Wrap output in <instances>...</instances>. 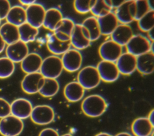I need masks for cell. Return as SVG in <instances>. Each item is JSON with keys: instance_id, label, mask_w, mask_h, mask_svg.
<instances>
[{"instance_id": "obj_1", "label": "cell", "mask_w": 154, "mask_h": 136, "mask_svg": "<svg viewBox=\"0 0 154 136\" xmlns=\"http://www.w3.org/2000/svg\"><path fill=\"white\" fill-rule=\"evenodd\" d=\"M107 104L105 99L99 95L93 94L87 96L81 104L83 113L87 116L96 117L106 111Z\"/></svg>"}, {"instance_id": "obj_2", "label": "cell", "mask_w": 154, "mask_h": 136, "mask_svg": "<svg viewBox=\"0 0 154 136\" xmlns=\"http://www.w3.org/2000/svg\"><path fill=\"white\" fill-rule=\"evenodd\" d=\"M63 69L61 58L57 55H51L43 60L40 72L45 78L56 79Z\"/></svg>"}, {"instance_id": "obj_3", "label": "cell", "mask_w": 154, "mask_h": 136, "mask_svg": "<svg viewBox=\"0 0 154 136\" xmlns=\"http://www.w3.org/2000/svg\"><path fill=\"white\" fill-rule=\"evenodd\" d=\"M153 41H150L143 35H134L125 46L127 52L137 57L140 55L153 52Z\"/></svg>"}, {"instance_id": "obj_4", "label": "cell", "mask_w": 154, "mask_h": 136, "mask_svg": "<svg viewBox=\"0 0 154 136\" xmlns=\"http://www.w3.org/2000/svg\"><path fill=\"white\" fill-rule=\"evenodd\" d=\"M78 82L84 89H91L97 86L101 79L96 67L88 65L82 68L78 72Z\"/></svg>"}, {"instance_id": "obj_5", "label": "cell", "mask_w": 154, "mask_h": 136, "mask_svg": "<svg viewBox=\"0 0 154 136\" xmlns=\"http://www.w3.org/2000/svg\"><path fill=\"white\" fill-rule=\"evenodd\" d=\"M46 44L49 51L54 55H63L70 48V38L54 32L48 38Z\"/></svg>"}, {"instance_id": "obj_6", "label": "cell", "mask_w": 154, "mask_h": 136, "mask_svg": "<svg viewBox=\"0 0 154 136\" xmlns=\"http://www.w3.org/2000/svg\"><path fill=\"white\" fill-rule=\"evenodd\" d=\"M22 120L10 114L0 120V134L3 136H17L23 131Z\"/></svg>"}, {"instance_id": "obj_7", "label": "cell", "mask_w": 154, "mask_h": 136, "mask_svg": "<svg viewBox=\"0 0 154 136\" xmlns=\"http://www.w3.org/2000/svg\"><path fill=\"white\" fill-rule=\"evenodd\" d=\"M30 117L35 124L48 125L54 120L55 113L54 109L49 105H38L33 107Z\"/></svg>"}, {"instance_id": "obj_8", "label": "cell", "mask_w": 154, "mask_h": 136, "mask_svg": "<svg viewBox=\"0 0 154 136\" xmlns=\"http://www.w3.org/2000/svg\"><path fill=\"white\" fill-rule=\"evenodd\" d=\"M90 34L81 24H75L70 35L71 46L76 50L88 47L91 43Z\"/></svg>"}, {"instance_id": "obj_9", "label": "cell", "mask_w": 154, "mask_h": 136, "mask_svg": "<svg viewBox=\"0 0 154 136\" xmlns=\"http://www.w3.org/2000/svg\"><path fill=\"white\" fill-rule=\"evenodd\" d=\"M99 53L102 60L115 62L122 54V46L111 39L108 40L101 44Z\"/></svg>"}, {"instance_id": "obj_10", "label": "cell", "mask_w": 154, "mask_h": 136, "mask_svg": "<svg viewBox=\"0 0 154 136\" xmlns=\"http://www.w3.org/2000/svg\"><path fill=\"white\" fill-rule=\"evenodd\" d=\"M119 22L122 24L128 25L135 20L136 16L135 1L133 0L125 1L114 13Z\"/></svg>"}, {"instance_id": "obj_11", "label": "cell", "mask_w": 154, "mask_h": 136, "mask_svg": "<svg viewBox=\"0 0 154 136\" xmlns=\"http://www.w3.org/2000/svg\"><path fill=\"white\" fill-rule=\"evenodd\" d=\"M61 58L63 69L68 72H75L80 69L82 63V56L81 52L75 49H70Z\"/></svg>"}, {"instance_id": "obj_12", "label": "cell", "mask_w": 154, "mask_h": 136, "mask_svg": "<svg viewBox=\"0 0 154 136\" xmlns=\"http://www.w3.org/2000/svg\"><path fill=\"white\" fill-rule=\"evenodd\" d=\"M45 77L40 72L26 74L21 82L22 90L28 94L38 93L44 83Z\"/></svg>"}, {"instance_id": "obj_13", "label": "cell", "mask_w": 154, "mask_h": 136, "mask_svg": "<svg viewBox=\"0 0 154 136\" xmlns=\"http://www.w3.org/2000/svg\"><path fill=\"white\" fill-rule=\"evenodd\" d=\"M25 11L28 23L37 29L43 25L46 10L42 4L34 3L27 7Z\"/></svg>"}, {"instance_id": "obj_14", "label": "cell", "mask_w": 154, "mask_h": 136, "mask_svg": "<svg viewBox=\"0 0 154 136\" xmlns=\"http://www.w3.org/2000/svg\"><path fill=\"white\" fill-rule=\"evenodd\" d=\"M96 68L101 80L105 82H113L120 75L116 64L113 62L102 60L98 63Z\"/></svg>"}, {"instance_id": "obj_15", "label": "cell", "mask_w": 154, "mask_h": 136, "mask_svg": "<svg viewBox=\"0 0 154 136\" xmlns=\"http://www.w3.org/2000/svg\"><path fill=\"white\" fill-rule=\"evenodd\" d=\"M11 114L20 119H25L30 117L32 110V105L27 99L20 98L14 100L10 104Z\"/></svg>"}, {"instance_id": "obj_16", "label": "cell", "mask_w": 154, "mask_h": 136, "mask_svg": "<svg viewBox=\"0 0 154 136\" xmlns=\"http://www.w3.org/2000/svg\"><path fill=\"white\" fill-rule=\"evenodd\" d=\"M29 53L27 44L20 40L8 45L6 48V55L9 59L14 62H21Z\"/></svg>"}, {"instance_id": "obj_17", "label": "cell", "mask_w": 154, "mask_h": 136, "mask_svg": "<svg viewBox=\"0 0 154 136\" xmlns=\"http://www.w3.org/2000/svg\"><path fill=\"white\" fill-rule=\"evenodd\" d=\"M116 64L120 74L130 75L137 69V57L126 52L121 55Z\"/></svg>"}, {"instance_id": "obj_18", "label": "cell", "mask_w": 154, "mask_h": 136, "mask_svg": "<svg viewBox=\"0 0 154 136\" xmlns=\"http://www.w3.org/2000/svg\"><path fill=\"white\" fill-rule=\"evenodd\" d=\"M41 56L36 53H28L21 62V68L26 74L38 72L42 64Z\"/></svg>"}, {"instance_id": "obj_19", "label": "cell", "mask_w": 154, "mask_h": 136, "mask_svg": "<svg viewBox=\"0 0 154 136\" xmlns=\"http://www.w3.org/2000/svg\"><path fill=\"white\" fill-rule=\"evenodd\" d=\"M63 18V14L59 9L50 8L46 10L42 26L45 28L54 32L58 27Z\"/></svg>"}, {"instance_id": "obj_20", "label": "cell", "mask_w": 154, "mask_h": 136, "mask_svg": "<svg viewBox=\"0 0 154 136\" xmlns=\"http://www.w3.org/2000/svg\"><path fill=\"white\" fill-rule=\"evenodd\" d=\"M111 40L120 45L126 46L134 35L131 27L128 25H119L111 34Z\"/></svg>"}, {"instance_id": "obj_21", "label": "cell", "mask_w": 154, "mask_h": 136, "mask_svg": "<svg viewBox=\"0 0 154 136\" xmlns=\"http://www.w3.org/2000/svg\"><path fill=\"white\" fill-rule=\"evenodd\" d=\"M97 19L101 35H111L119 25V21L114 13H112V11L104 16Z\"/></svg>"}, {"instance_id": "obj_22", "label": "cell", "mask_w": 154, "mask_h": 136, "mask_svg": "<svg viewBox=\"0 0 154 136\" xmlns=\"http://www.w3.org/2000/svg\"><path fill=\"white\" fill-rule=\"evenodd\" d=\"M137 69L144 75L150 74L153 72V52L150 51L137 57Z\"/></svg>"}, {"instance_id": "obj_23", "label": "cell", "mask_w": 154, "mask_h": 136, "mask_svg": "<svg viewBox=\"0 0 154 136\" xmlns=\"http://www.w3.org/2000/svg\"><path fill=\"white\" fill-rule=\"evenodd\" d=\"M85 89L78 81L67 83L64 88V95L70 102L80 101L84 95Z\"/></svg>"}, {"instance_id": "obj_24", "label": "cell", "mask_w": 154, "mask_h": 136, "mask_svg": "<svg viewBox=\"0 0 154 136\" xmlns=\"http://www.w3.org/2000/svg\"><path fill=\"white\" fill-rule=\"evenodd\" d=\"M152 125L147 117H138L132 125V131L135 136H149L153 130Z\"/></svg>"}, {"instance_id": "obj_25", "label": "cell", "mask_w": 154, "mask_h": 136, "mask_svg": "<svg viewBox=\"0 0 154 136\" xmlns=\"http://www.w3.org/2000/svg\"><path fill=\"white\" fill-rule=\"evenodd\" d=\"M7 22L17 27L26 22L25 9L19 5H14L10 8L7 17Z\"/></svg>"}, {"instance_id": "obj_26", "label": "cell", "mask_w": 154, "mask_h": 136, "mask_svg": "<svg viewBox=\"0 0 154 136\" xmlns=\"http://www.w3.org/2000/svg\"><path fill=\"white\" fill-rule=\"evenodd\" d=\"M0 35L8 45L20 40L18 27L8 22L4 23L0 27Z\"/></svg>"}, {"instance_id": "obj_27", "label": "cell", "mask_w": 154, "mask_h": 136, "mask_svg": "<svg viewBox=\"0 0 154 136\" xmlns=\"http://www.w3.org/2000/svg\"><path fill=\"white\" fill-rule=\"evenodd\" d=\"M18 30L20 40L26 44L34 41L38 34V29L32 26L27 22L19 26Z\"/></svg>"}, {"instance_id": "obj_28", "label": "cell", "mask_w": 154, "mask_h": 136, "mask_svg": "<svg viewBox=\"0 0 154 136\" xmlns=\"http://www.w3.org/2000/svg\"><path fill=\"white\" fill-rule=\"evenodd\" d=\"M88 32L91 41L97 40L101 35L97 19L94 16L88 17L81 24Z\"/></svg>"}, {"instance_id": "obj_29", "label": "cell", "mask_w": 154, "mask_h": 136, "mask_svg": "<svg viewBox=\"0 0 154 136\" xmlns=\"http://www.w3.org/2000/svg\"><path fill=\"white\" fill-rule=\"evenodd\" d=\"M59 89V83L56 79L45 78L43 84L38 93L44 97H52L58 93Z\"/></svg>"}, {"instance_id": "obj_30", "label": "cell", "mask_w": 154, "mask_h": 136, "mask_svg": "<svg viewBox=\"0 0 154 136\" xmlns=\"http://www.w3.org/2000/svg\"><path fill=\"white\" fill-rule=\"evenodd\" d=\"M112 9V7L109 5L107 0H97L96 1L90 12L94 17L98 18L104 16L111 12Z\"/></svg>"}, {"instance_id": "obj_31", "label": "cell", "mask_w": 154, "mask_h": 136, "mask_svg": "<svg viewBox=\"0 0 154 136\" xmlns=\"http://www.w3.org/2000/svg\"><path fill=\"white\" fill-rule=\"evenodd\" d=\"M15 69L14 63L7 57L0 58V78H6L11 76Z\"/></svg>"}, {"instance_id": "obj_32", "label": "cell", "mask_w": 154, "mask_h": 136, "mask_svg": "<svg viewBox=\"0 0 154 136\" xmlns=\"http://www.w3.org/2000/svg\"><path fill=\"white\" fill-rule=\"evenodd\" d=\"M140 29L144 32H148L154 27V10H150L138 20Z\"/></svg>"}, {"instance_id": "obj_33", "label": "cell", "mask_w": 154, "mask_h": 136, "mask_svg": "<svg viewBox=\"0 0 154 136\" xmlns=\"http://www.w3.org/2000/svg\"><path fill=\"white\" fill-rule=\"evenodd\" d=\"M75 25L74 22L72 19L67 17H63L58 27L54 32L70 38Z\"/></svg>"}, {"instance_id": "obj_34", "label": "cell", "mask_w": 154, "mask_h": 136, "mask_svg": "<svg viewBox=\"0 0 154 136\" xmlns=\"http://www.w3.org/2000/svg\"><path fill=\"white\" fill-rule=\"evenodd\" d=\"M95 2V0H75L73 2V7L76 12L85 14L90 11Z\"/></svg>"}, {"instance_id": "obj_35", "label": "cell", "mask_w": 154, "mask_h": 136, "mask_svg": "<svg viewBox=\"0 0 154 136\" xmlns=\"http://www.w3.org/2000/svg\"><path fill=\"white\" fill-rule=\"evenodd\" d=\"M135 1L136 5V16L135 20L138 21L141 17H143L151 9L149 6L147 1L138 0Z\"/></svg>"}, {"instance_id": "obj_36", "label": "cell", "mask_w": 154, "mask_h": 136, "mask_svg": "<svg viewBox=\"0 0 154 136\" xmlns=\"http://www.w3.org/2000/svg\"><path fill=\"white\" fill-rule=\"evenodd\" d=\"M11 114L10 104L5 99L0 97V118H4Z\"/></svg>"}, {"instance_id": "obj_37", "label": "cell", "mask_w": 154, "mask_h": 136, "mask_svg": "<svg viewBox=\"0 0 154 136\" xmlns=\"http://www.w3.org/2000/svg\"><path fill=\"white\" fill-rule=\"evenodd\" d=\"M11 8L10 2L7 0H0V20L6 18Z\"/></svg>"}, {"instance_id": "obj_38", "label": "cell", "mask_w": 154, "mask_h": 136, "mask_svg": "<svg viewBox=\"0 0 154 136\" xmlns=\"http://www.w3.org/2000/svg\"><path fill=\"white\" fill-rule=\"evenodd\" d=\"M38 136H59V134L54 129L47 128L41 131Z\"/></svg>"}, {"instance_id": "obj_39", "label": "cell", "mask_w": 154, "mask_h": 136, "mask_svg": "<svg viewBox=\"0 0 154 136\" xmlns=\"http://www.w3.org/2000/svg\"><path fill=\"white\" fill-rule=\"evenodd\" d=\"M108 4H109V5L112 7V8H118L125 1H117V0H116V1H107Z\"/></svg>"}, {"instance_id": "obj_40", "label": "cell", "mask_w": 154, "mask_h": 136, "mask_svg": "<svg viewBox=\"0 0 154 136\" xmlns=\"http://www.w3.org/2000/svg\"><path fill=\"white\" fill-rule=\"evenodd\" d=\"M35 1L34 0H20V2L23 4V5H26V6H29L32 4H33L34 3H35Z\"/></svg>"}, {"instance_id": "obj_41", "label": "cell", "mask_w": 154, "mask_h": 136, "mask_svg": "<svg viewBox=\"0 0 154 136\" xmlns=\"http://www.w3.org/2000/svg\"><path fill=\"white\" fill-rule=\"evenodd\" d=\"M5 45H6L5 43L3 40L1 36L0 35V53H1L4 51V50L5 49Z\"/></svg>"}, {"instance_id": "obj_42", "label": "cell", "mask_w": 154, "mask_h": 136, "mask_svg": "<svg viewBox=\"0 0 154 136\" xmlns=\"http://www.w3.org/2000/svg\"><path fill=\"white\" fill-rule=\"evenodd\" d=\"M153 117H154V110H152L150 111V113H149L148 119L149 120V121L152 123V125L154 126V118Z\"/></svg>"}, {"instance_id": "obj_43", "label": "cell", "mask_w": 154, "mask_h": 136, "mask_svg": "<svg viewBox=\"0 0 154 136\" xmlns=\"http://www.w3.org/2000/svg\"><path fill=\"white\" fill-rule=\"evenodd\" d=\"M153 28L148 31V36L149 38V40L150 41H153Z\"/></svg>"}, {"instance_id": "obj_44", "label": "cell", "mask_w": 154, "mask_h": 136, "mask_svg": "<svg viewBox=\"0 0 154 136\" xmlns=\"http://www.w3.org/2000/svg\"><path fill=\"white\" fill-rule=\"evenodd\" d=\"M116 136H132L129 133H128V132H120V133H119L118 134H117Z\"/></svg>"}, {"instance_id": "obj_45", "label": "cell", "mask_w": 154, "mask_h": 136, "mask_svg": "<svg viewBox=\"0 0 154 136\" xmlns=\"http://www.w3.org/2000/svg\"><path fill=\"white\" fill-rule=\"evenodd\" d=\"M96 136H112L111 134L106 133V132H100L97 134Z\"/></svg>"}, {"instance_id": "obj_46", "label": "cell", "mask_w": 154, "mask_h": 136, "mask_svg": "<svg viewBox=\"0 0 154 136\" xmlns=\"http://www.w3.org/2000/svg\"><path fill=\"white\" fill-rule=\"evenodd\" d=\"M61 136H73V135L70 134H64V135H63Z\"/></svg>"}, {"instance_id": "obj_47", "label": "cell", "mask_w": 154, "mask_h": 136, "mask_svg": "<svg viewBox=\"0 0 154 136\" xmlns=\"http://www.w3.org/2000/svg\"><path fill=\"white\" fill-rule=\"evenodd\" d=\"M1 20H0V25H1Z\"/></svg>"}]
</instances>
